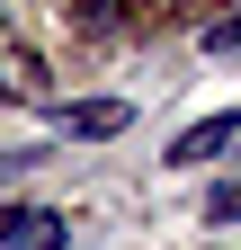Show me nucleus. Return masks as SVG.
I'll return each mask as SVG.
<instances>
[{
	"label": "nucleus",
	"mask_w": 241,
	"mask_h": 250,
	"mask_svg": "<svg viewBox=\"0 0 241 250\" xmlns=\"http://www.w3.org/2000/svg\"><path fill=\"white\" fill-rule=\"evenodd\" d=\"M232 143H241V107H223V116H197V125H179L161 161H170V170H188V161H215V152H232Z\"/></svg>",
	"instance_id": "obj_1"
},
{
	"label": "nucleus",
	"mask_w": 241,
	"mask_h": 250,
	"mask_svg": "<svg viewBox=\"0 0 241 250\" xmlns=\"http://www.w3.org/2000/svg\"><path fill=\"white\" fill-rule=\"evenodd\" d=\"M205 214H215V224H241V170L215 188V197H205Z\"/></svg>",
	"instance_id": "obj_6"
},
{
	"label": "nucleus",
	"mask_w": 241,
	"mask_h": 250,
	"mask_svg": "<svg viewBox=\"0 0 241 250\" xmlns=\"http://www.w3.org/2000/svg\"><path fill=\"white\" fill-rule=\"evenodd\" d=\"M0 250H63V214L54 206H0Z\"/></svg>",
	"instance_id": "obj_2"
},
{
	"label": "nucleus",
	"mask_w": 241,
	"mask_h": 250,
	"mask_svg": "<svg viewBox=\"0 0 241 250\" xmlns=\"http://www.w3.org/2000/svg\"><path fill=\"white\" fill-rule=\"evenodd\" d=\"M205 54H215V62H241V9H232V18H215V27H205Z\"/></svg>",
	"instance_id": "obj_5"
},
{
	"label": "nucleus",
	"mask_w": 241,
	"mask_h": 250,
	"mask_svg": "<svg viewBox=\"0 0 241 250\" xmlns=\"http://www.w3.org/2000/svg\"><path fill=\"white\" fill-rule=\"evenodd\" d=\"M89 9H99V18H107V0H89Z\"/></svg>",
	"instance_id": "obj_7"
},
{
	"label": "nucleus",
	"mask_w": 241,
	"mask_h": 250,
	"mask_svg": "<svg viewBox=\"0 0 241 250\" xmlns=\"http://www.w3.org/2000/svg\"><path fill=\"white\" fill-rule=\"evenodd\" d=\"M125 125H134L125 99H80V107H63V134H80V143H107V134H125Z\"/></svg>",
	"instance_id": "obj_4"
},
{
	"label": "nucleus",
	"mask_w": 241,
	"mask_h": 250,
	"mask_svg": "<svg viewBox=\"0 0 241 250\" xmlns=\"http://www.w3.org/2000/svg\"><path fill=\"white\" fill-rule=\"evenodd\" d=\"M0 99H18V107H36V99H45V62L27 54L9 27H0Z\"/></svg>",
	"instance_id": "obj_3"
}]
</instances>
